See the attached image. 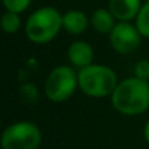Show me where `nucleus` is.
I'll return each instance as SVG.
<instances>
[{
  "label": "nucleus",
  "mask_w": 149,
  "mask_h": 149,
  "mask_svg": "<svg viewBox=\"0 0 149 149\" xmlns=\"http://www.w3.org/2000/svg\"><path fill=\"white\" fill-rule=\"evenodd\" d=\"M134 76L143 81H149V60H140L134 67Z\"/></svg>",
  "instance_id": "nucleus-14"
},
{
  "label": "nucleus",
  "mask_w": 149,
  "mask_h": 149,
  "mask_svg": "<svg viewBox=\"0 0 149 149\" xmlns=\"http://www.w3.org/2000/svg\"><path fill=\"white\" fill-rule=\"evenodd\" d=\"M22 26V21L19 13H13V12H6L2 16V28L6 34H16Z\"/></svg>",
  "instance_id": "nucleus-11"
},
{
  "label": "nucleus",
  "mask_w": 149,
  "mask_h": 149,
  "mask_svg": "<svg viewBox=\"0 0 149 149\" xmlns=\"http://www.w3.org/2000/svg\"><path fill=\"white\" fill-rule=\"evenodd\" d=\"M78 82L81 91L92 98H104L117 88L116 72L104 64H89L78 72Z\"/></svg>",
  "instance_id": "nucleus-2"
},
{
  "label": "nucleus",
  "mask_w": 149,
  "mask_h": 149,
  "mask_svg": "<svg viewBox=\"0 0 149 149\" xmlns=\"http://www.w3.org/2000/svg\"><path fill=\"white\" fill-rule=\"evenodd\" d=\"M63 28V15L51 6H44L32 12L25 24V34L35 44H47L57 37Z\"/></svg>",
  "instance_id": "nucleus-3"
},
{
  "label": "nucleus",
  "mask_w": 149,
  "mask_h": 149,
  "mask_svg": "<svg viewBox=\"0 0 149 149\" xmlns=\"http://www.w3.org/2000/svg\"><path fill=\"white\" fill-rule=\"evenodd\" d=\"M89 19L81 10H69L63 15V29L72 35H79L86 31Z\"/></svg>",
  "instance_id": "nucleus-9"
},
{
  "label": "nucleus",
  "mask_w": 149,
  "mask_h": 149,
  "mask_svg": "<svg viewBox=\"0 0 149 149\" xmlns=\"http://www.w3.org/2000/svg\"><path fill=\"white\" fill-rule=\"evenodd\" d=\"M142 35L136 25L130 22H118L110 32V44L118 54H130L140 45Z\"/></svg>",
  "instance_id": "nucleus-6"
},
{
  "label": "nucleus",
  "mask_w": 149,
  "mask_h": 149,
  "mask_svg": "<svg viewBox=\"0 0 149 149\" xmlns=\"http://www.w3.org/2000/svg\"><path fill=\"white\" fill-rule=\"evenodd\" d=\"M136 28L139 29L142 37L149 38V2L142 5L136 16Z\"/></svg>",
  "instance_id": "nucleus-12"
},
{
  "label": "nucleus",
  "mask_w": 149,
  "mask_h": 149,
  "mask_svg": "<svg viewBox=\"0 0 149 149\" xmlns=\"http://www.w3.org/2000/svg\"><path fill=\"white\" fill-rule=\"evenodd\" d=\"M91 26L98 32V34H108L113 31L116 26V18L110 12V9H97L91 15Z\"/></svg>",
  "instance_id": "nucleus-10"
},
{
  "label": "nucleus",
  "mask_w": 149,
  "mask_h": 149,
  "mask_svg": "<svg viewBox=\"0 0 149 149\" xmlns=\"http://www.w3.org/2000/svg\"><path fill=\"white\" fill-rule=\"evenodd\" d=\"M3 5H5L8 12L22 13L29 8L31 0H3Z\"/></svg>",
  "instance_id": "nucleus-13"
},
{
  "label": "nucleus",
  "mask_w": 149,
  "mask_h": 149,
  "mask_svg": "<svg viewBox=\"0 0 149 149\" xmlns=\"http://www.w3.org/2000/svg\"><path fill=\"white\" fill-rule=\"evenodd\" d=\"M142 5L140 0H108V9L120 22H130L136 19Z\"/></svg>",
  "instance_id": "nucleus-7"
},
{
  "label": "nucleus",
  "mask_w": 149,
  "mask_h": 149,
  "mask_svg": "<svg viewBox=\"0 0 149 149\" xmlns=\"http://www.w3.org/2000/svg\"><path fill=\"white\" fill-rule=\"evenodd\" d=\"M143 2H145V3H146V2H149V0H143Z\"/></svg>",
  "instance_id": "nucleus-16"
},
{
  "label": "nucleus",
  "mask_w": 149,
  "mask_h": 149,
  "mask_svg": "<svg viewBox=\"0 0 149 149\" xmlns=\"http://www.w3.org/2000/svg\"><path fill=\"white\" fill-rule=\"evenodd\" d=\"M143 136H145L146 142L149 143V120H148V121H146V124H145V129H143Z\"/></svg>",
  "instance_id": "nucleus-15"
},
{
  "label": "nucleus",
  "mask_w": 149,
  "mask_h": 149,
  "mask_svg": "<svg viewBox=\"0 0 149 149\" xmlns=\"http://www.w3.org/2000/svg\"><path fill=\"white\" fill-rule=\"evenodd\" d=\"M111 105L123 116H139L149 108V82L136 76L123 79L111 94Z\"/></svg>",
  "instance_id": "nucleus-1"
},
{
  "label": "nucleus",
  "mask_w": 149,
  "mask_h": 149,
  "mask_svg": "<svg viewBox=\"0 0 149 149\" xmlns=\"http://www.w3.org/2000/svg\"><path fill=\"white\" fill-rule=\"evenodd\" d=\"M78 86V73L70 66H57L47 76L44 94L53 102H63L74 94Z\"/></svg>",
  "instance_id": "nucleus-4"
},
{
  "label": "nucleus",
  "mask_w": 149,
  "mask_h": 149,
  "mask_svg": "<svg viewBox=\"0 0 149 149\" xmlns=\"http://www.w3.org/2000/svg\"><path fill=\"white\" fill-rule=\"evenodd\" d=\"M67 58L74 67L84 69L92 64L94 50L86 41H74L67 48Z\"/></svg>",
  "instance_id": "nucleus-8"
},
{
  "label": "nucleus",
  "mask_w": 149,
  "mask_h": 149,
  "mask_svg": "<svg viewBox=\"0 0 149 149\" xmlns=\"http://www.w3.org/2000/svg\"><path fill=\"white\" fill-rule=\"evenodd\" d=\"M41 130L32 121H16L8 126L2 134V149H38L41 145Z\"/></svg>",
  "instance_id": "nucleus-5"
}]
</instances>
